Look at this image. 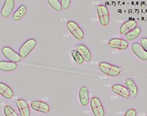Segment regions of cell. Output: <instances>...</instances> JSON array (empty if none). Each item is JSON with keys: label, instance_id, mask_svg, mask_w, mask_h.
Instances as JSON below:
<instances>
[{"label": "cell", "instance_id": "cell-18", "mask_svg": "<svg viewBox=\"0 0 147 116\" xmlns=\"http://www.w3.org/2000/svg\"><path fill=\"white\" fill-rule=\"evenodd\" d=\"M17 68V64L12 62L0 61V70L3 72H12L15 70Z\"/></svg>", "mask_w": 147, "mask_h": 116}, {"label": "cell", "instance_id": "cell-10", "mask_svg": "<svg viewBox=\"0 0 147 116\" xmlns=\"http://www.w3.org/2000/svg\"><path fill=\"white\" fill-rule=\"evenodd\" d=\"M15 6L13 0H6L1 9V15L4 18H7L11 15Z\"/></svg>", "mask_w": 147, "mask_h": 116}, {"label": "cell", "instance_id": "cell-12", "mask_svg": "<svg viewBox=\"0 0 147 116\" xmlns=\"http://www.w3.org/2000/svg\"><path fill=\"white\" fill-rule=\"evenodd\" d=\"M132 52L139 59L144 61L147 60V52L144 51L138 43L136 42L132 45Z\"/></svg>", "mask_w": 147, "mask_h": 116}, {"label": "cell", "instance_id": "cell-13", "mask_svg": "<svg viewBox=\"0 0 147 116\" xmlns=\"http://www.w3.org/2000/svg\"><path fill=\"white\" fill-rule=\"evenodd\" d=\"M112 91L117 95H120L123 98L127 99L129 97V93L126 87L121 84H115L112 87Z\"/></svg>", "mask_w": 147, "mask_h": 116}, {"label": "cell", "instance_id": "cell-11", "mask_svg": "<svg viewBox=\"0 0 147 116\" xmlns=\"http://www.w3.org/2000/svg\"><path fill=\"white\" fill-rule=\"evenodd\" d=\"M137 23L135 20H128L125 22L119 28V32L121 35H126L129 32L135 29Z\"/></svg>", "mask_w": 147, "mask_h": 116}, {"label": "cell", "instance_id": "cell-24", "mask_svg": "<svg viewBox=\"0 0 147 116\" xmlns=\"http://www.w3.org/2000/svg\"><path fill=\"white\" fill-rule=\"evenodd\" d=\"M60 2L61 7L64 9H66L70 6L71 0H61Z\"/></svg>", "mask_w": 147, "mask_h": 116}, {"label": "cell", "instance_id": "cell-4", "mask_svg": "<svg viewBox=\"0 0 147 116\" xmlns=\"http://www.w3.org/2000/svg\"><path fill=\"white\" fill-rule=\"evenodd\" d=\"M90 105L94 116H104V109L102 103L98 98L93 97L91 100Z\"/></svg>", "mask_w": 147, "mask_h": 116}, {"label": "cell", "instance_id": "cell-21", "mask_svg": "<svg viewBox=\"0 0 147 116\" xmlns=\"http://www.w3.org/2000/svg\"><path fill=\"white\" fill-rule=\"evenodd\" d=\"M71 54L72 56L74 58V59L75 60V61L77 63L81 64L82 63H84V58L82 57V56L81 55V54L78 52L77 50H74L71 51Z\"/></svg>", "mask_w": 147, "mask_h": 116}, {"label": "cell", "instance_id": "cell-25", "mask_svg": "<svg viewBox=\"0 0 147 116\" xmlns=\"http://www.w3.org/2000/svg\"><path fill=\"white\" fill-rule=\"evenodd\" d=\"M141 47L144 49V51L147 52V38H144L140 40Z\"/></svg>", "mask_w": 147, "mask_h": 116}, {"label": "cell", "instance_id": "cell-22", "mask_svg": "<svg viewBox=\"0 0 147 116\" xmlns=\"http://www.w3.org/2000/svg\"><path fill=\"white\" fill-rule=\"evenodd\" d=\"M4 113L6 116H18L17 113L11 106L6 105L4 108Z\"/></svg>", "mask_w": 147, "mask_h": 116}, {"label": "cell", "instance_id": "cell-17", "mask_svg": "<svg viewBox=\"0 0 147 116\" xmlns=\"http://www.w3.org/2000/svg\"><path fill=\"white\" fill-rule=\"evenodd\" d=\"M0 94L6 99H12L13 92L11 88L3 82H0Z\"/></svg>", "mask_w": 147, "mask_h": 116}, {"label": "cell", "instance_id": "cell-20", "mask_svg": "<svg viewBox=\"0 0 147 116\" xmlns=\"http://www.w3.org/2000/svg\"><path fill=\"white\" fill-rule=\"evenodd\" d=\"M140 32H141L140 27L139 26L136 27L135 29L131 31L130 32H129L127 34H126V38L128 40H132L137 38L140 34Z\"/></svg>", "mask_w": 147, "mask_h": 116}, {"label": "cell", "instance_id": "cell-8", "mask_svg": "<svg viewBox=\"0 0 147 116\" xmlns=\"http://www.w3.org/2000/svg\"><path fill=\"white\" fill-rule=\"evenodd\" d=\"M31 106L34 110L40 113H47L50 110L49 105L42 101H34L31 103Z\"/></svg>", "mask_w": 147, "mask_h": 116}, {"label": "cell", "instance_id": "cell-23", "mask_svg": "<svg viewBox=\"0 0 147 116\" xmlns=\"http://www.w3.org/2000/svg\"><path fill=\"white\" fill-rule=\"evenodd\" d=\"M48 3L50 4V6L54 9L55 11H59L61 10L62 7L61 3L58 0H49Z\"/></svg>", "mask_w": 147, "mask_h": 116}, {"label": "cell", "instance_id": "cell-7", "mask_svg": "<svg viewBox=\"0 0 147 116\" xmlns=\"http://www.w3.org/2000/svg\"><path fill=\"white\" fill-rule=\"evenodd\" d=\"M109 47L119 50H124L128 48L129 45L127 42L121 39L115 38L110 40L109 42Z\"/></svg>", "mask_w": 147, "mask_h": 116}, {"label": "cell", "instance_id": "cell-26", "mask_svg": "<svg viewBox=\"0 0 147 116\" xmlns=\"http://www.w3.org/2000/svg\"><path fill=\"white\" fill-rule=\"evenodd\" d=\"M124 116H137V112L134 109H130L127 111Z\"/></svg>", "mask_w": 147, "mask_h": 116}, {"label": "cell", "instance_id": "cell-15", "mask_svg": "<svg viewBox=\"0 0 147 116\" xmlns=\"http://www.w3.org/2000/svg\"><path fill=\"white\" fill-rule=\"evenodd\" d=\"M125 84L129 93V95L132 97H136L138 94V88L134 81L131 78H127L126 80Z\"/></svg>", "mask_w": 147, "mask_h": 116}, {"label": "cell", "instance_id": "cell-3", "mask_svg": "<svg viewBox=\"0 0 147 116\" xmlns=\"http://www.w3.org/2000/svg\"><path fill=\"white\" fill-rule=\"evenodd\" d=\"M36 41L34 39H29L23 44L19 50V55L22 58H26L33 51L36 45Z\"/></svg>", "mask_w": 147, "mask_h": 116}, {"label": "cell", "instance_id": "cell-5", "mask_svg": "<svg viewBox=\"0 0 147 116\" xmlns=\"http://www.w3.org/2000/svg\"><path fill=\"white\" fill-rule=\"evenodd\" d=\"M2 53L5 58L8 59L9 61L12 62H18L21 61V57L16 53L15 51H13L11 48L9 46H4L2 49Z\"/></svg>", "mask_w": 147, "mask_h": 116}, {"label": "cell", "instance_id": "cell-1", "mask_svg": "<svg viewBox=\"0 0 147 116\" xmlns=\"http://www.w3.org/2000/svg\"><path fill=\"white\" fill-rule=\"evenodd\" d=\"M99 68L105 75L113 77L117 76L121 72V68L120 67L104 62H100L99 64Z\"/></svg>", "mask_w": 147, "mask_h": 116}, {"label": "cell", "instance_id": "cell-14", "mask_svg": "<svg viewBox=\"0 0 147 116\" xmlns=\"http://www.w3.org/2000/svg\"><path fill=\"white\" fill-rule=\"evenodd\" d=\"M79 99L83 106H86L89 102V91L86 86L82 87L79 91Z\"/></svg>", "mask_w": 147, "mask_h": 116}, {"label": "cell", "instance_id": "cell-16", "mask_svg": "<svg viewBox=\"0 0 147 116\" xmlns=\"http://www.w3.org/2000/svg\"><path fill=\"white\" fill-rule=\"evenodd\" d=\"M77 50L79 52L82 57L84 58V61L86 62H90L91 60V54L89 49L84 45H79L76 47Z\"/></svg>", "mask_w": 147, "mask_h": 116}, {"label": "cell", "instance_id": "cell-2", "mask_svg": "<svg viewBox=\"0 0 147 116\" xmlns=\"http://www.w3.org/2000/svg\"><path fill=\"white\" fill-rule=\"evenodd\" d=\"M67 28L76 39L80 40L84 39V31L76 22L73 21H68L67 23Z\"/></svg>", "mask_w": 147, "mask_h": 116}, {"label": "cell", "instance_id": "cell-6", "mask_svg": "<svg viewBox=\"0 0 147 116\" xmlns=\"http://www.w3.org/2000/svg\"><path fill=\"white\" fill-rule=\"evenodd\" d=\"M98 15L100 24L107 26L109 23V13L107 7L103 5H99L97 8Z\"/></svg>", "mask_w": 147, "mask_h": 116}, {"label": "cell", "instance_id": "cell-9", "mask_svg": "<svg viewBox=\"0 0 147 116\" xmlns=\"http://www.w3.org/2000/svg\"><path fill=\"white\" fill-rule=\"evenodd\" d=\"M17 108L20 111L21 116H30V111L29 106L27 102L24 99H18L17 100Z\"/></svg>", "mask_w": 147, "mask_h": 116}, {"label": "cell", "instance_id": "cell-19", "mask_svg": "<svg viewBox=\"0 0 147 116\" xmlns=\"http://www.w3.org/2000/svg\"><path fill=\"white\" fill-rule=\"evenodd\" d=\"M26 12V7L24 5H22L18 8L13 15V19L15 21H19L24 17Z\"/></svg>", "mask_w": 147, "mask_h": 116}]
</instances>
